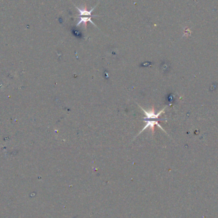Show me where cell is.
<instances>
[{
	"label": "cell",
	"instance_id": "277c9868",
	"mask_svg": "<svg viewBox=\"0 0 218 218\" xmlns=\"http://www.w3.org/2000/svg\"><path fill=\"white\" fill-rule=\"evenodd\" d=\"M155 125H158L159 127H160L163 130V128L161 127V126L160 125H158V123L156 122V121H148L147 125L145 126V127L143 128V130H142L140 133H141L142 131H143L144 130H145V129H146L148 127H150V128L152 129V131H154V127Z\"/></svg>",
	"mask_w": 218,
	"mask_h": 218
},
{
	"label": "cell",
	"instance_id": "7a4b0ae2",
	"mask_svg": "<svg viewBox=\"0 0 218 218\" xmlns=\"http://www.w3.org/2000/svg\"><path fill=\"white\" fill-rule=\"evenodd\" d=\"M76 8H77L78 11H79L80 13V15L84 16H84H88V17L89 16L90 17V16H91V12L93 11V10L95 9V7L93 8V9H91V10H88L87 9H84V8H83V9H80V8H79L77 7Z\"/></svg>",
	"mask_w": 218,
	"mask_h": 218
},
{
	"label": "cell",
	"instance_id": "3957f363",
	"mask_svg": "<svg viewBox=\"0 0 218 218\" xmlns=\"http://www.w3.org/2000/svg\"><path fill=\"white\" fill-rule=\"evenodd\" d=\"M91 17H92V16H90V17H80L79 21L77 24V26H79L80 24H81L82 23H84L85 24V26H86V23H87V22H91V23L95 26V24L92 21H91Z\"/></svg>",
	"mask_w": 218,
	"mask_h": 218
},
{
	"label": "cell",
	"instance_id": "6da1fadb",
	"mask_svg": "<svg viewBox=\"0 0 218 218\" xmlns=\"http://www.w3.org/2000/svg\"><path fill=\"white\" fill-rule=\"evenodd\" d=\"M142 110L144 112L145 115H146L148 119H158V117L161 114V113H163L164 112V109H163L159 112L158 114H156L154 113V110H152V111H150L149 112L145 111V110H144V109H142Z\"/></svg>",
	"mask_w": 218,
	"mask_h": 218
}]
</instances>
